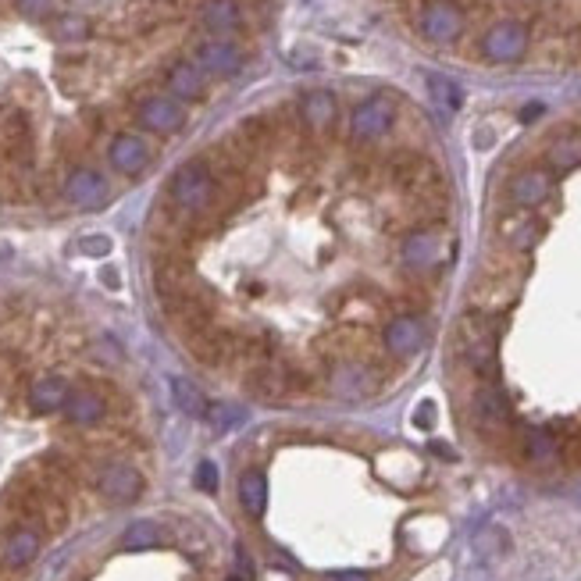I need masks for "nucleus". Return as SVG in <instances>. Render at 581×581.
Returning a JSON list of instances; mask_svg holds the SVG:
<instances>
[{"label":"nucleus","mask_w":581,"mask_h":581,"mask_svg":"<svg viewBox=\"0 0 581 581\" xmlns=\"http://www.w3.org/2000/svg\"><path fill=\"white\" fill-rule=\"evenodd\" d=\"M500 314L467 311L457 328V353L482 382H496V343H500Z\"/></svg>","instance_id":"1"},{"label":"nucleus","mask_w":581,"mask_h":581,"mask_svg":"<svg viewBox=\"0 0 581 581\" xmlns=\"http://www.w3.org/2000/svg\"><path fill=\"white\" fill-rule=\"evenodd\" d=\"M168 200H172V207L182 218H197V214H214L218 218V211H225L218 200V182H214L207 157H193V161H186L172 175V182H168Z\"/></svg>","instance_id":"2"},{"label":"nucleus","mask_w":581,"mask_h":581,"mask_svg":"<svg viewBox=\"0 0 581 581\" xmlns=\"http://www.w3.org/2000/svg\"><path fill=\"white\" fill-rule=\"evenodd\" d=\"M528 43H532L528 25L517 18H503V22L489 25V33L482 36V58L492 65H514L528 54Z\"/></svg>","instance_id":"3"},{"label":"nucleus","mask_w":581,"mask_h":581,"mask_svg":"<svg viewBox=\"0 0 581 581\" xmlns=\"http://www.w3.org/2000/svg\"><path fill=\"white\" fill-rule=\"evenodd\" d=\"M193 65L204 75H218V79H236L246 65V50L232 43L229 36H207L193 47Z\"/></svg>","instance_id":"4"},{"label":"nucleus","mask_w":581,"mask_h":581,"mask_svg":"<svg viewBox=\"0 0 581 581\" xmlns=\"http://www.w3.org/2000/svg\"><path fill=\"white\" fill-rule=\"evenodd\" d=\"M475 425L482 435H507L514 428V407H510L507 393L500 389V382H482L475 389Z\"/></svg>","instance_id":"5"},{"label":"nucleus","mask_w":581,"mask_h":581,"mask_svg":"<svg viewBox=\"0 0 581 581\" xmlns=\"http://www.w3.org/2000/svg\"><path fill=\"white\" fill-rule=\"evenodd\" d=\"M136 122L150 132H161V136H175V132L186 129L189 115H186V104H179L175 97L154 93V97H143L136 104Z\"/></svg>","instance_id":"6"},{"label":"nucleus","mask_w":581,"mask_h":581,"mask_svg":"<svg viewBox=\"0 0 581 581\" xmlns=\"http://www.w3.org/2000/svg\"><path fill=\"white\" fill-rule=\"evenodd\" d=\"M97 492L107 503H115V507L136 503L143 496V475L132 464H125V460H111V464L100 467Z\"/></svg>","instance_id":"7"},{"label":"nucleus","mask_w":581,"mask_h":581,"mask_svg":"<svg viewBox=\"0 0 581 581\" xmlns=\"http://www.w3.org/2000/svg\"><path fill=\"white\" fill-rule=\"evenodd\" d=\"M393 122H396L393 97L378 93V97H368L364 104H357V111H353V118H350V132H353V140L371 143L393 129Z\"/></svg>","instance_id":"8"},{"label":"nucleus","mask_w":581,"mask_h":581,"mask_svg":"<svg viewBox=\"0 0 581 581\" xmlns=\"http://www.w3.org/2000/svg\"><path fill=\"white\" fill-rule=\"evenodd\" d=\"M389 179L400 189H410L418 197H428V193H439V175H435L432 161L421 154H396L389 161Z\"/></svg>","instance_id":"9"},{"label":"nucleus","mask_w":581,"mask_h":581,"mask_svg":"<svg viewBox=\"0 0 581 581\" xmlns=\"http://www.w3.org/2000/svg\"><path fill=\"white\" fill-rule=\"evenodd\" d=\"M382 339H385V350L393 353L396 361L418 357V353L425 350V343H428L425 321H421L418 314H400V318H393L389 325H385Z\"/></svg>","instance_id":"10"},{"label":"nucleus","mask_w":581,"mask_h":581,"mask_svg":"<svg viewBox=\"0 0 581 581\" xmlns=\"http://www.w3.org/2000/svg\"><path fill=\"white\" fill-rule=\"evenodd\" d=\"M421 33L432 43H453L464 33V11L453 0H428L421 11Z\"/></svg>","instance_id":"11"},{"label":"nucleus","mask_w":581,"mask_h":581,"mask_svg":"<svg viewBox=\"0 0 581 581\" xmlns=\"http://www.w3.org/2000/svg\"><path fill=\"white\" fill-rule=\"evenodd\" d=\"M507 193H510V204L514 207L532 211V207H539L549 200V193H553V175H549L546 168H524V172H517L514 179H510Z\"/></svg>","instance_id":"12"},{"label":"nucleus","mask_w":581,"mask_h":581,"mask_svg":"<svg viewBox=\"0 0 581 581\" xmlns=\"http://www.w3.org/2000/svg\"><path fill=\"white\" fill-rule=\"evenodd\" d=\"M107 161L122 175H143L150 164V147L136 132H118L115 140H111V147H107Z\"/></svg>","instance_id":"13"},{"label":"nucleus","mask_w":581,"mask_h":581,"mask_svg":"<svg viewBox=\"0 0 581 581\" xmlns=\"http://www.w3.org/2000/svg\"><path fill=\"white\" fill-rule=\"evenodd\" d=\"M40 546H43V535L36 532V528H29V524H15V528L4 535L0 560H4V567H11V571H22V567H29L36 557H40Z\"/></svg>","instance_id":"14"},{"label":"nucleus","mask_w":581,"mask_h":581,"mask_svg":"<svg viewBox=\"0 0 581 581\" xmlns=\"http://www.w3.org/2000/svg\"><path fill=\"white\" fill-rule=\"evenodd\" d=\"M65 197L68 204L82 207V211H93L107 200V179L97 168H75L65 179Z\"/></svg>","instance_id":"15"},{"label":"nucleus","mask_w":581,"mask_h":581,"mask_svg":"<svg viewBox=\"0 0 581 581\" xmlns=\"http://www.w3.org/2000/svg\"><path fill=\"white\" fill-rule=\"evenodd\" d=\"M33 147V129H29V118L18 111V107L0 104V154L8 157H29Z\"/></svg>","instance_id":"16"},{"label":"nucleus","mask_w":581,"mask_h":581,"mask_svg":"<svg viewBox=\"0 0 581 581\" xmlns=\"http://www.w3.org/2000/svg\"><path fill=\"white\" fill-rule=\"evenodd\" d=\"M496 232H500L503 243L514 246V250H532L542 239V232H546V225H542L532 211H510L496 221Z\"/></svg>","instance_id":"17"},{"label":"nucleus","mask_w":581,"mask_h":581,"mask_svg":"<svg viewBox=\"0 0 581 581\" xmlns=\"http://www.w3.org/2000/svg\"><path fill=\"white\" fill-rule=\"evenodd\" d=\"M164 82H168V97H175L179 104H197L207 97V75L193 61H175Z\"/></svg>","instance_id":"18"},{"label":"nucleus","mask_w":581,"mask_h":581,"mask_svg":"<svg viewBox=\"0 0 581 581\" xmlns=\"http://www.w3.org/2000/svg\"><path fill=\"white\" fill-rule=\"evenodd\" d=\"M403 264L410 271H432L442 264V243L432 229H418L403 239Z\"/></svg>","instance_id":"19"},{"label":"nucleus","mask_w":581,"mask_h":581,"mask_svg":"<svg viewBox=\"0 0 581 581\" xmlns=\"http://www.w3.org/2000/svg\"><path fill=\"white\" fill-rule=\"evenodd\" d=\"M68 393H72V385L61 375L36 378L33 389H29V410H33V414H58V410H65Z\"/></svg>","instance_id":"20"},{"label":"nucleus","mask_w":581,"mask_h":581,"mask_svg":"<svg viewBox=\"0 0 581 581\" xmlns=\"http://www.w3.org/2000/svg\"><path fill=\"white\" fill-rule=\"evenodd\" d=\"M200 22L211 36H229L243 25V8H239V0H204Z\"/></svg>","instance_id":"21"},{"label":"nucleus","mask_w":581,"mask_h":581,"mask_svg":"<svg viewBox=\"0 0 581 581\" xmlns=\"http://www.w3.org/2000/svg\"><path fill=\"white\" fill-rule=\"evenodd\" d=\"M186 343L204 364H221L232 353V332L207 325V328H197V332H189Z\"/></svg>","instance_id":"22"},{"label":"nucleus","mask_w":581,"mask_h":581,"mask_svg":"<svg viewBox=\"0 0 581 581\" xmlns=\"http://www.w3.org/2000/svg\"><path fill=\"white\" fill-rule=\"evenodd\" d=\"M336 97L328 90H311L300 97V122L307 125L311 132H325L332 129V122H336Z\"/></svg>","instance_id":"23"},{"label":"nucleus","mask_w":581,"mask_h":581,"mask_svg":"<svg viewBox=\"0 0 581 581\" xmlns=\"http://www.w3.org/2000/svg\"><path fill=\"white\" fill-rule=\"evenodd\" d=\"M246 385H250V393L261 396V400H275L289 389V378H286V368L275 361H257L254 368L246 371Z\"/></svg>","instance_id":"24"},{"label":"nucleus","mask_w":581,"mask_h":581,"mask_svg":"<svg viewBox=\"0 0 581 581\" xmlns=\"http://www.w3.org/2000/svg\"><path fill=\"white\" fill-rule=\"evenodd\" d=\"M104 414H107V403L100 393H93V389H72V393H68L65 418L72 421V425L90 428V425H97V421H104Z\"/></svg>","instance_id":"25"},{"label":"nucleus","mask_w":581,"mask_h":581,"mask_svg":"<svg viewBox=\"0 0 581 581\" xmlns=\"http://www.w3.org/2000/svg\"><path fill=\"white\" fill-rule=\"evenodd\" d=\"M378 475L385 478L389 485H396V489H414L418 485V478H421V464L410 453H382L378 457Z\"/></svg>","instance_id":"26"},{"label":"nucleus","mask_w":581,"mask_h":581,"mask_svg":"<svg viewBox=\"0 0 581 581\" xmlns=\"http://www.w3.org/2000/svg\"><path fill=\"white\" fill-rule=\"evenodd\" d=\"M521 457L528 464H553L560 460V435L553 428H528L521 435Z\"/></svg>","instance_id":"27"},{"label":"nucleus","mask_w":581,"mask_h":581,"mask_svg":"<svg viewBox=\"0 0 581 581\" xmlns=\"http://www.w3.org/2000/svg\"><path fill=\"white\" fill-rule=\"evenodd\" d=\"M239 503H243L246 517L261 521L264 510H268V478H264V471L250 467V471L239 475Z\"/></svg>","instance_id":"28"},{"label":"nucleus","mask_w":581,"mask_h":581,"mask_svg":"<svg viewBox=\"0 0 581 581\" xmlns=\"http://www.w3.org/2000/svg\"><path fill=\"white\" fill-rule=\"evenodd\" d=\"M546 164L549 172H571V168H578L581 164V132L571 129V132H560L557 140L546 147Z\"/></svg>","instance_id":"29"},{"label":"nucleus","mask_w":581,"mask_h":581,"mask_svg":"<svg viewBox=\"0 0 581 581\" xmlns=\"http://www.w3.org/2000/svg\"><path fill=\"white\" fill-rule=\"evenodd\" d=\"M172 400H175V407L186 414V418H193V421H204L207 418V410H211V403H207V396L200 393L197 385L189 382V378H179L175 375L172 382Z\"/></svg>","instance_id":"30"},{"label":"nucleus","mask_w":581,"mask_h":581,"mask_svg":"<svg viewBox=\"0 0 581 581\" xmlns=\"http://www.w3.org/2000/svg\"><path fill=\"white\" fill-rule=\"evenodd\" d=\"M161 524L154 521H132L129 528L122 532V549H129V553H140V549H154L161 546Z\"/></svg>","instance_id":"31"},{"label":"nucleus","mask_w":581,"mask_h":581,"mask_svg":"<svg viewBox=\"0 0 581 581\" xmlns=\"http://www.w3.org/2000/svg\"><path fill=\"white\" fill-rule=\"evenodd\" d=\"M428 93H432L435 104L446 107V111H460V107H464V90H460L453 79H446V75H428Z\"/></svg>","instance_id":"32"},{"label":"nucleus","mask_w":581,"mask_h":581,"mask_svg":"<svg viewBox=\"0 0 581 581\" xmlns=\"http://www.w3.org/2000/svg\"><path fill=\"white\" fill-rule=\"evenodd\" d=\"M336 385L346 389V393H364V389H371V375L361 364H343V368L336 371Z\"/></svg>","instance_id":"33"},{"label":"nucleus","mask_w":581,"mask_h":581,"mask_svg":"<svg viewBox=\"0 0 581 581\" xmlns=\"http://www.w3.org/2000/svg\"><path fill=\"white\" fill-rule=\"evenodd\" d=\"M50 29H54V36H58V40H65V43L86 40V36H90V22H86V18H79V15L58 18V22L50 25Z\"/></svg>","instance_id":"34"},{"label":"nucleus","mask_w":581,"mask_h":581,"mask_svg":"<svg viewBox=\"0 0 581 581\" xmlns=\"http://www.w3.org/2000/svg\"><path fill=\"white\" fill-rule=\"evenodd\" d=\"M207 421H211L218 432H229V428H236L239 421H243V410L232 407V403H221V407H211L207 410Z\"/></svg>","instance_id":"35"},{"label":"nucleus","mask_w":581,"mask_h":581,"mask_svg":"<svg viewBox=\"0 0 581 581\" xmlns=\"http://www.w3.org/2000/svg\"><path fill=\"white\" fill-rule=\"evenodd\" d=\"M218 482H221L218 464H214V460H200L197 464V489L200 492H218Z\"/></svg>","instance_id":"36"},{"label":"nucleus","mask_w":581,"mask_h":581,"mask_svg":"<svg viewBox=\"0 0 581 581\" xmlns=\"http://www.w3.org/2000/svg\"><path fill=\"white\" fill-rule=\"evenodd\" d=\"M79 250L86 257H107V254H111V239H107V236H82L79 239Z\"/></svg>","instance_id":"37"},{"label":"nucleus","mask_w":581,"mask_h":581,"mask_svg":"<svg viewBox=\"0 0 581 581\" xmlns=\"http://www.w3.org/2000/svg\"><path fill=\"white\" fill-rule=\"evenodd\" d=\"M435 425V403L425 400L418 403V410H414V428H432Z\"/></svg>","instance_id":"38"},{"label":"nucleus","mask_w":581,"mask_h":581,"mask_svg":"<svg viewBox=\"0 0 581 581\" xmlns=\"http://www.w3.org/2000/svg\"><path fill=\"white\" fill-rule=\"evenodd\" d=\"M15 8L22 11V15H47L50 11V0H15Z\"/></svg>","instance_id":"39"},{"label":"nucleus","mask_w":581,"mask_h":581,"mask_svg":"<svg viewBox=\"0 0 581 581\" xmlns=\"http://www.w3.org/2000/svg\"><path fill=\"white\" fill-rule=\"evenodd\" d=\"M325 581H371L364 571H332Z\"/></svg>","instance_id":"40"},{"label":"nucleus","mask_w":581,"mask_h":581,"mask_svg":"<svg viewBox=\"0 0 581 581\" xmlns=\"http://www.w3.org/2000/svg\"><path fill=\"white\" fill-rule=\"evenodd\" d=\"M100 282H104L107 289H118V286H122V282H118V271H111V268H107L104 275H100Z\"/></svg>","instance_id":"41"},{"label":"nucleus","mask_w":581,"mask_h":581,"mask_svg":"<svg viewBox=\"0 0 581 581\" xmlns=\"http://www.w3.org/2000/svg\"><path fill=\"white\" fill-rule=\"evenodd\" d=\"M432 453H439V457H446V460H457V453H453L446 442H432Z\"/></svg>","instance_id":"42"},{"label":"nucleus","mask_w":581,"mask_h":581,"mask_svg":"<svg viewBox=\"0 0 581 581\" xmlns=\"http://www.w3.org/2000/svg\"><path fill=\"white\" fill-rule=\"evenodd\" d=\"M539 115H542V107H539V104L524 107V111H521V118H524V122H532V118H539Z\"/></svg>","instance_id":"43"},{"label":"nucleus","mask_w":581,"mask_h":581,"mask_svg":"<svg viewBox=\"0 0 581 581\" xmlns=\"http://www.w3.org/2000/svg\"><path fill=\"white\" fill-rule=\"evenodd\" d=\"M268 581H293L286 571H268Z\"/></svg>","instance_id":"44"},{"label":"nucleus","mask_w":581,"mask_h":581,"mask_svg":"<svg viewBox=\"0 0 581 581\" xmlns=\"http://www.w3.org/2000/svg\"><path fill=\"white\" fill-rule=\"evenodd\" d=\"M225 581H243V578H239V574H232V578H225Z\"/></svg>","instance_id":"45"}]
</instances>
